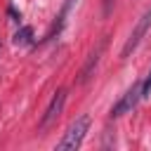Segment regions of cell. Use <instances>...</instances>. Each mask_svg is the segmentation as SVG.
Returning a JSON list of instances; mask_svg holds the SVG:
<instances>
[{"mask_svg": "<svg viewBox=\"0 0 151 151\" xmlns=\"http://www.w3.org/2000/svg\"><path fill=\"white\" fill-rule=\"evenodd\" d=\"M87 130H90V116L85 113V116L76 118V120L66 127L64 137L57 142V151H76V149L83 144V139H85Z\"/></svg>", "mask_w": 151, "mask_h": 151, "instance_id": "cell-1", "label": "cell"}, {"mask_svg": "<svg viewBox=\"0 0 151 151\" xmlns=\"http://www.w3.org/2000/svg\"><path fill=\"white\" fill-rule=\"evenodd\" d=\"M149 28H151V7L142 14V19L137 21V26L132 28V33H130V38L125 40V45H123V52H120V59H127L134 50H137V45L142 42V38L149 33Z\"/></svg>", "mask_w": 151, "mask_h": 151, "instance_id": "cell-2", "label": "cell"}, {"mask_svg": "<svg viewBox=\"0 0 151 151\" xmlns=\"http://www.w3.org/2000/svg\"><path fill=\"white\" fill-rule=\"evenodd\" d=\"M64 104H66V90L64 87H59L54 94H52V99H50V104H47V109H45V113H42V118H40V130H45V127H50L59 116H61V111H64Z\"/></svg>", "mask_w": 151, "mask_h": 151, "instance_id": "cell-3", "label": "cell"}, {"mask_svg": "<svg viewBox=\"0 0 151 151\" xmlns=\"http://www.w3.org/2000/svg\"><path fill=\"white\" fill-rule=\"evenodd\" d=\"M142 99V83H134L116 104H113V109H111V116L113 118H120V116H125V113H130L134 106H137V101Z\"/></svg>", "mask_w": 151, "mask_h": 151, "instance_id": "cell-4", "label": "cell"}, {"mask_svg": "<svg viewBox=\"0 0 151 151\" xmlns=\"http://www.w3.org/2000/svg\"><path fill=\"white\" fill-rule=\"evenodd\" d=\"M104 47H106V38H104V40H101V42H99V45L94 47V52H92V54L87 57V64H85V66H83V71H80V83H85V80H87V78L92 76V71H94V66L99 64V57H101V52H104Z\"/></svg>", "mask_w": 151, "mask_h": 151, "instance_id": "cell-5", "label": "cell"}, {"mask_svg": "<svg viewBox=\"0 0 151 151\" xmlns=\"http://www.w3.org/2000/svg\"><path fill=\"white\" fill-rule=\"evenodd\" d=\"M73 5H78V0H64L61 12H59V17H57V21H54V26H52V31H50V35H47V38H54V33H57V35L61 33V28H64V24H66V19H68V14H71Z\"/></svg>", "mask_w": 151, "mask_h": 151, "instance_id": "cell-6", "label": "cell"}, {"mask_svg": "<svg viewBox=\"0 0 151 151\" xmlns=\"http://www.w3.org/2000/svg\"><path fill=\"white\" fill-rule=\"evenodd\" d=\"M33 42V28L31 26H21L17 33H14V45L24 47V45H31Z\"/></svg>", "mask_w": 151, "mask_h": 151, "instance_id": "cell-7", "label": "cell"}, {"mask_svg": "<svg viewBox=\"0 0 151 151\" xmlns=\"http://www.w3.org/2000/svg\"><path fill=\"white\" fill-rule=\"evenodd\" d=\"M149 94H151V71H149L146 80L142 83V97H149Z\"/></svg>", "mask_w": 151, "mask_h": 151, "instance_id": "cell-8", "label": "cell"}]
</instances>
